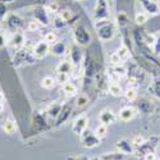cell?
I'll list each match as a JSON object with an SVG mask.
<instances>
[{"label": "cell", "mask_w": 160, "mask_h": 160, "mask_svg": "<svg viewBox=\"0 0 160 160\" xmlns=\"http://www.w3.org/2000/svg\"><path fill=\"white\" fill-rule=\"evenodd\" d=\"M96 33L98 37L101 40V41H110V40L114 38L115 36V30H114V26L108 21H99L96 23Z\"/></svg>", "instance_id": "6da1fadb"}, {"label": "cell", "mask_w": 160, "mask_h": 160, "mask_svg": "<svg viewBox=\"0 0 160 160\" xmlns=\"http://www.w3.org/2000/svg\"><path fill=\"white\" fill-rule=\"evenodd\" d=\"M79 140H81L82 146L86 149H94L96 146H99L101 142V140L96 136V133L90 129H85L81 135H79Z\"/></svg>", "instance_id": "7a4b0ae2"}, {"label": "cell", "mask_w": 160, "mask_h": 160, "mask_svg": "<svg viewBox=\"0 0 160 160\" xmlns=\"http://www.w3.org/2000/svg\"><path fill=\"white\" fill-rule=\"evenodd\" d=\"M4 24L8 31L10 32H17L23 24V21L19 16L17 14H13V13H9V14L5 17L4 19Z\"/></svg>", "instance_id": "3957f363"}, {"label": "cell", "mask_w": 160, "mask_h": 160, "mask_svg": "<svg viewBox=\"0 0 160 160\" xmlns=\"http://www.w3.org/2000/svg\"><path fill=\"white\" fill-rule=\"evenodd\" d=\"M36 58L32 54V50H26V49H21L16 52L13 62L17 65H22V64H27V63H33Z\"/></svg>", "instance_id": "277c9868"}, {"label": "cell", "mask_w": 160, "mask_h": 160, "mask_svg": "<svg viewBox=\"0 0 160 160\" xmlns=\"http://www.w3.org/2000/svg\"><path fill=\"white\" fill-rule=\"evenodd\" d=\"M50 51V45L42 40V41H38L33 48H32V54L36 59H44Z\"/></svg>", "instance_id": "5b68a950"}, {"label": "cell", "mask_w": 160, "mask_h": 160, "mask_svg": "<svg viewBox=\"0 0 160 160\" xmlns=\"http://www.w3.org/2000/svg\"><path fill=\"white\" fill-rule=\"evenodd\" d=\"M87 126H88V117L82 114L74 119L73 126H72V131L77 136H79L85 129H87Z\"/></svg>", "instance_id": "8992f818"}, {"label": "cell", "mask_w": 160, "mask_h": 160, "mask_svg": "<svg viewBox=\"0 0 160 160\" xmlns=\"http://www.w3.org/2000/svg\"><path fill=\"white\" fill-rule=\"evenodd\" d=\"M74 38L78 45H88L91 41V36L88 33V31L82 27V26H78L74 31Z\"/></svg>", "instance_id": "52a82bcc"}, {"label": "cell", "mask_w": 160, "mask_h": 160, "mask_svg": "<svg viewBox=\"0 0 160 160\" xmlns=\"http://www.w3.org/2000/svg\"><path fill=\"white\" fill-rule=\"evenodd\" d=\"M108 4H106V0H99L96 8H95V19L99 21H105L108 19Z\"/></svg>", "instance_id": "ba28073f"}, {"label": "cell", "mask_w": 160, "mask_h": 160, "mask_svg": "<svg viewBox=\"0 0 160 160\" xmlns=\"http://www.w3.org/2000/svg\"><path fill=\"white\" fill-rule=\"evenodd\" d=\"M117 149L118 151H121L126 155H133L136 152V148L133 146L132 141L127 140V138H122V140H119L117 142Z\"/></svg>", "instance_id": "9c48e42d"}, {"label": "cell", "mask_w": 160, "mask_h": 160, "mask_svg": "<svg viewBox=\"0 0 160 160\" xmlns=\"http://www.w3.org/2000/svg\"><path fill=\"white\" fill-rule=\"evenodd\" d=\"M115 119H117L115 113H114L112 109H109V108L102 109V110L100 112V114H99V121H100V123H102V124H105V126L113 124V123L115 122Z\"/></svg>", "instance_id": "30bf717a"}, {"label": "cell", "mask_w": 160, "mask_h": 160, "mask_svg": "<svg viewBox=\"0 0 160 160\" xmlns=\"http://www.w3.org/2000/svg\"><path fill=\"white\" fill-rule=\"evenodd\" d=\"M24 44H26L24 35L22 32H19V31L13 32V35L10 37V45L13 46V49H14L16 51H18V50L24 48Z\"/></svg>", "instance_id": "8fae6325"}, {"label": "cell", "mask_w": 160, "mask_h": 160, "mask_svg": "<svg viewBox=\"0 0 160 160\" xmlns=\"http://www.w3.org/2000/svg\"><path fill=\"white\" fill-rule=\"evenodd\" d=\"M71 114H72V106L69 104H64L60 113H59V115H58V118L55 119V126L59 127V126L64 124L67 121H68V118L71 117Z\"/></svg>", "instance_id": "7c38bea8"}, {"label": "cell", "mask_w": 160, "mask_h": 160, "mask_svg": "<svg viewBox=\"0 0 160 160\" xmlns=\"http://www.w3.org/2000/svg\"><path fill=\"white\" fill-rule=\"evenodd\" d=\"M69 60L73 63V65H79L83 60V54L78 45H73L69 50Z\"/></svg>", "instance_id": "4fadbf2b"}, {"label": "cell", "mask_w": 160, "mask_h": 160, "mask_svg": "<svg viewBox=\"0 0 160 160\" xmlns=\"http://www.w3.org/2000/svg\"><path fill=\"white\" fill-rule=\"evenodd\" d=\"M135 117H136V109L132 108V106H124V108L119 110V114H118V118L122 122H129Z\"/></svg>", "instance_id": "5bb4252c"}, {"label": "cell", "mask_w": 160, "mask_h": 160, "mask_svg": "<svg viewBox=\"0 0 160 160\" xmlns=\"http://www.w3.org/2000/svg\"><path fill=\"white\" fill-rule=\"evenodd\" d=\"M35 19L42 26L49 24V16H48V10L45 8H36L35 9Z\"/></svg>", "instance_id": "9a60e30c"}, {"label": "cell", "mask_w": 160, "mask_h": 160, "mask_svg": "<svg viewBox=\"0 0 160 160\" xmlns=\"http://www.w3.org/2000/svg\"><path fill=\"white\" fill-rule=\"evenodd\" d=\"M50 51H51V54H54L55 57H63V55H65L67 52H68V49H67V45L64 42L58 41L54 45H51Z\"/></svg>", "instance_id": "2e32d148"}, {"label": "cell", "mask_w": 160, "mask_h": 160, "mask_svg": "<svg viewBox=\"0 0 160 160\" xmlns=\"http://www.w3.org/2000/svg\"><path fill=\"white\" fill-rule=\"evenodd\" d=\"M74 65L73 63L68 59V60H63L57 65V72L58 73H67V74H71L73 72Z\"/></svg>", "instance_id": "e0dca14e"}, {"label": "cell", "mask_w": 160, "mask_h": 160, "mask_svg": "<svg viewBox=\"0 0 160 160\" xmlns=\"http://www.w3.org/2000/svg\"><path fill=\"white\" fill-rule=\"evenodd\" d=\"M63 105L62 102H52L51 105H49V108H48V115L51 118V119H57L62 108H63Z\"/></svg>", "instance_id": "ac0fdd59"}, {"label": "cell", "mask_w": 160, "mask_h": 160, "mask_svg": "<svg viewBox=\"0 0 160 160\" xmlns=\"http://www.w3.org/2000/svg\"><path fill=\"white\" fill-rule=\"evenodd\" d=\"M62 91L64 92V95H67V96H76L77 92H78V87L73 82L68 81L67 83H64L62 86Z\"/></svg>", "instance_id": "d6986e66"}, {"label": "cell", "mask_w": 160, "mask_h": 160, "mask_svg": "<svg viewBox=\"0 0 160 160\" xmlns=\"http://www.w3.org/2000/svg\"><path fill=\"white\" fill-rule=\"evenodd\" d=\"M117 52V55L119 57V59L122 60V63H124V62H127L128 59H129V57H131V52H129V49L127 48V45H121L119 46V49L115 51Z\"/></svg>", "instance_id": "ffe728a7"}, {"label": "cell", "mask_w": 160, "mask_h": 160, "mask_svg": "<svg viewBox=\"0 0 160 160\" xmlns=\"http://www.w3.org/2000/svg\"><path fill=\"white\" fill-rule=\"evenodd\" d=\"M108 91H109V94H110V95H113V96H115V98H119V96H122V95L124 94V91H123L122 86L119 85V83H114V82L109 83V86H108Z\"/></svg>", "instance_id": "44dd1931"}, {"label": "cell", "mask_w": 160, "mask_h": 160, "mask_svg": "<svg viewBox=\"0 0 160 160\" xmlns=\"http://www.w3.org/2000/svg\"><path fill=\"white\" fill-rule=\"evenodd\" d=\"M17 129V126H16V122L13 119H5L4 123H3V131L8 135H13Z\"/></svg>", "instance_id": "7402d4cb"}, {"label": "cell", "mask_w": 160, "mask_h": 160, "mask_svg": "<svg viewBox=\"0 0 160 160\" xmlns=\"http://www.w3.org/2000/svg\"><path fill=\"white\" fill-rule=\"evenodd\" d=\"M104 160H126L127 159V155L118 151V152H106L101 156Z\"/></svg>", "instance_id": "603a6c76"}, {"label": "cell", "mask_w": 160, "mask_h": 160, "mask_svg": "<svg viewBox=\"0 0 160 160\" xmlns=\"http://www.w3.org/2000/svg\"><path fill=\"white\" fill-rule=\"evenodd\" d=\"M55 86H57L55 78H52V77H50V76L42 78V81H41V87H42V88H45V90H52Z\"/></svg>", "instance_id": "cb8c5ba5"}, {"label": "cell", "mask_w": 160, "mask_h": 160, "mask_svg": "<svg viewBox=\"0 0 160 160\" xmlns=\"http://www.w3.org/2000/svg\"><path fill=\"white\" fill-rule=\"evenodd\" d=\"M123 95H124V98L127 99V101H129V102L137 100V91H136V88H133V87H128V88L124 91Z\"/></svg>", "instance_id": "d4e9b609"}, {"label": "cell", "mask_w": 160, "mask_h": 160, "mask_svg": "<svg viewBox=\"0 0 160 160\" xmlns=\"http://www.w3.org/2000/svg\"><path fill=\"white\" fill-rule=\"evenodd\" d=\"M95 133H96V136H98L100 140H104L106 136H108V126L100 123V124L96 127Z\"/></svg>", "instance_id": "484cf974"}, {"label": "cell", "mask_w": 160, "mask_h": 160, "mask_svg": "<svg viewBox=\"0 0 160 160\" xmlns=\"http://www.w3.org/2000/svg\"><path fill=\"white\" fill-rule=\"evenodd\" d=\"M113 73H115L119 78H122L128 74V71L126 69V67L123 64H118V65H113Z\"/></svg>", "instance_id": "4316f807"}, {"label": "cell", "mask_w": 160, "mask_h": 160, "mask_svg": "<svg viewBox=\"0 0 160 160\" xmlns=\"http://www.w3.org/2000/svg\"><path fill=\"white\" fill-rule=\"evenodd\" d=\"M138 110L143 114H149L151 112V104L148 101V100H141L138 101Z\"/></svg>", "instance_id": "83f0119b"}, {"label": "cell", "mask_w": 160, "mask_h": 160, "mask_svg": "<svg viewBox=\"0 0 160 160\" xmlns=\"http://www.w3.org/2000/svg\"><path fill=\"white\" fill-rule=\"evenodd\" d=\"M90 99L86 94H81V95H78L77 100H76V106L77 108H83V106H86L88 104Z\"/></svg>", "instance_id": "f1b7e54d"}, {"label": "cell", "mask_w": 160, "mask_h": 160, "mask_svg": "<svg viewBox=\"0 0 160 160\" xmlns=\"http://www.w3.org/2000/svg\"><path fill=\"white\" fill-rule=\"evenodd\" d=\"M55 81H57L58 85L63 86L64 83H67V82L69 81V74H67V73H58V72H57Z\"/></svg>", "instance_id": "f546056e"}, {"label": "cell", "mask_w": 160, "mask_h": 160, "mask_svg": "<svg viewBox=\"0 0 160 160\" xmlns=\"http://www.w3.org/2000/svg\"><path fill=\"white\" fill-rule=\"evenodd\" d=\"M45 41L49 44V45H54L55 42H58V36L55 32H48L45 35Z\"/></svg>", "instance_id": "4dcf8cb0"}, {"label": "cell", "mask_w": 160, "mask_h": 160, "mask_svg": "<svg viewBox=\"0 0 160 160\" xmlns=\"http://www.w3.org/2000/svg\"><path fill=\"white\" fill-rule=\"evenodd\" d=\"M149 91L152 92V94L160 99V81H155L151 86H149Z\"/></svg>", "instance_id": "1f68e13d"}, {"label": "cell", "mask_w": 160, "mask_h": 160, "mask_svg": "<svg viewBox=\"0 0 160 160\" xmlns=\"http://www.w3.org/2000/svg\"><path fill=\"white\" fill-rule=\"evenodd\" d=\"M148 19H149V17H148L146 13H137L136 17H135V21H136L137 24H145L146 22H148Z\"/></svg>", "instance_id": "d6a6232c"}, {"label": "cell", "mask_w": 160, "mask_h": 160, "mask_svg": "<svg viewBox=\"0 0 160 160\" xmlns=\"http://www.w3.org/2000/svg\"><path fill=\"white\" fill-rule=\"evenodd\" d=\"M38 28H40V23H38L36 19L30 21V22L27 23V30H28L30 32H36V31H38Z\"/></svg>", "instance_id": "836d02e7"}, {"label": "cell", "mask_w": 160, "mask_h": 160, "mask_svg": "<svg viewBox=\"0 0 160 160\" xmlns=\"http://www.w3.org/2000/svg\"><path fill=\"white\" fill-rule=\"evenodd\" d=\"M59 17H60L62 19H64L67 23H68V21H71V18H72V14H71V12H69V10L63 9V10L59 12Z\"/></svg>", "instance_id": "e575fe53"}, {"label": "cell", "mask_w": 160, "mask_h": 160, "mask_svg": "<svg viewBox=\"0 0 160 160\" xmlns=\"http://www.w3.org/2000/svg\"><path fill=\"white\" fill-rule=\"evenodd\" d=\"M7 16H8V13H7V5H5V3L0 2V22H4V19H5Z\"/></svg>", "instance_id": "d590c367"}, {"label": "cell", "mask_w": 160, "mask_h": 160, "mask_svg": "<svg viewBox=\"0 0 160 160\" xmlns=\"http://www.w3.org/2000/svg\"><path fill=\"white\" fill-rule=\"evenodd\" d=\"M145 138L142 137V136H136V137H133V140H132V143H133V146L135 148H140V146H142L143 143H145Z\"/></svg>", "instance_id": "8d00e7d4"}, {"label": "cell", "mask_w": 160, "mask_h": 160, "mask_svg": "<svg viewBox=\"0 0 160 160\" xmlns=\"http://www.w3.org/2000/svg\"><path fill=\"white\" fill-rule=\"evenodd\" d=\"M110 62H112V64L113 65H118V64H123L122 63V60L119 59V57L117 55V52H113V54L110 55Z\"/></svg>", "instance_id": "74e56055"}, {"label": "cell", "mask_w": 160, "mask_h": 160, "mask_svg": "<svg viewBox=\"0 0 160 160\" xmlns=\"http://www.w3.org/2000/svg\"><path fill=\"white\" fill-rule=\"evenodd\" d=\"M127 21H128V18H127V16L124 14V13H119V14H118V23H119V26H124L127 23Z\"/></svg>", "instance_id": "f35d334b"}, {"label": "cell", "mask_w": 160, "mask_h": 160, "mask_svg": "<svg viewBox=\"0 0 160 160\" xmlns=\"http://www.w3.org/2000/svg\"><path fill=\"white\" fill-rule=\"evenodd\" d=\"M142 158H143V160H156V159H158L155 151H149V152H146Z\"/></svg>", "instance_id": "ab89813d"}, {"label": "cell", "mask_w": 160, "mask_h": 160, "mask_svg": "<svg viewBox=\"0 0 160 160\" xmlns=\"http://www.w3.org/2000/svg\"><path fill=\"white\" fill-rule=\"evenodd\" d=\"M67 160H90V158L82 156V155H71L67 158Z\"/></svg>", "instance_id": "60d3db41"}, {"label": "cell", "mask_w": 160, "mask_h": 160, "mask_svg": "<svg viewBox=\"0 0 160 160\" xmlns=\"http://www.w3.org/2000/svg\"><path fill=\"white\" fill-rule=\"evenodd\" d=\"M154 51L156 52V54H160V37L156 38L155 45H154Z\"/></svg>", "instance_id": "b9f144b4"}, {"label": "cell", "mask_w": 160, "mask_h": 160, "mask_svg": "<svg viewBox=\"0 0 160 160\" xmlns=\"http://www.w3.org/2000/svg\"><path fill=\"white\" fill-rule=\"evenodd\" d=\"M3 101H4V94L0 91V102H3Z\"/></svg>", "instance_id": "7bdbcfd3"}, {"label": "cell", "mask_w": 160, "mask_h": 160, "mask_svg": "<svg viewBox=\"0 0 160 160\" xmlns=\"http://www.w3.org/2000/svg\"><path fill=\"white\" fill-rule=\"evenodd\" d=\"M3 112H4V105H3V102H0V114Z\"/></svg>", "instance_id": "ee69618b"}, {"label": "cell", "mask_w": 160, "mask_h": 160, "mask_svg": "<svg viewBox=\"0 0 160 160\" xmlns=\"http://www.w3.org/2000/svg\"><path fill=\"white\" fill-rule=\"evenodd\" d=\"M156 160H160V156H158V159H156Z\"/></svg>", "instance_id": "f6af8a7d"}]
</instances>
